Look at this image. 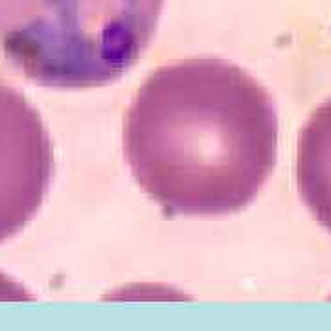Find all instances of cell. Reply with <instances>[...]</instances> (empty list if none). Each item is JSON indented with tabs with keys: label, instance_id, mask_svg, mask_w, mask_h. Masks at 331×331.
<instances>
[{
	"label": "cell",
	"instance_id": "cell-3",
	"mask_svg": "<svg viewBox=\"0 0 331 331\" xmlns=\"http://www.w3.org/2000/svg\"><path fill=\"white\" fill-rule=\"evenodd\" d=\"M52 140L20 92L0 83V243L19 234L48 195Z\"/></svg>",
	"mask_w": 331,
	"mask_h": 331
},
{
	"label": "cell",
	"instance_id": "cell-2",
	"mask_svg": "<svg viewBox=\"0 0 331 331\" xmlns=\"http://www.w3.org/2000/svg\"><path fill=\"white\" fill-rule=\"evenodd\" d=\"M164 0H0V50L37 85L120 79L151 44Z\"/></svg>",
	"mask_w": 331,
	"mask_h": 331
},
{
	"label": "cell",
	"instance_id": "cell-4",
	"mask_svg": "<svg viewBox=\"0 0 331 331\" xmlns=\"http://www.w3.org/2000/svg\"><path fill=\"white\" fill-rule=\"evenodd\" d=\"M296 177L313 216L331 230V100L313 112L300 133Z\"/></svg>",
	"mask_w": 331,
	"mask_h": 331
},
{
	"label": "cell",
	"instance_id": "cell-1",
	"mask_svg": "<svg viewBox=\"0 0 331 331\" xmlns=\"http://www.w3.org/2000/svg\"><path fill=\"white\" fill-rule=\"evenodd\" d=\"M124 147L136 183L166 216H230L269 180L278 114L243 68L193 57L155 70L140 86Z\"/></svg>",
	"mask_w": 331,
	"mask_h": 331
}]
</instances>
